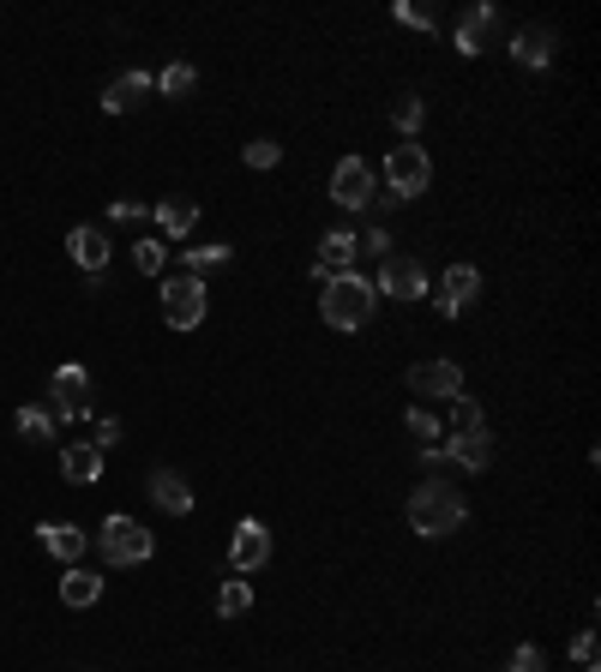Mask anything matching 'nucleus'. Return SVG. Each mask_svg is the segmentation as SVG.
<instances>
[{
	"instance_id": "obj_1",
	"label": "nucleus",
	"mask_w": 601,
	"mask_h": 672,
	"mask_svg": "<svg viewBox=\"0 0 601 672\" xmlns=\"http://www.w3.org/2000/svg\"><path fill=\"white\" fill-rule=\"evenodd\" d=\"M470 522V499H463L451 480H421L415 492H409V529L427 534V541H439V534L463 529Z\"/></svg>"
},
{
	"instance_id": "obj_2",
	"label": "nucleus",
	"mask_w": 601,
	"mask_h": 672,
	"mask_svg": "<svg viewBox=\"0 0 601 672\" xmlns=\"http://www.w3.org/2000/svg\"><path fill=\"white\" fill-rule=\"evenodd\" d=\"M373 307H380V288L367 283V276L343 271V276H325V295H319V319L331 331H361L373 324Z\"/></svg>"
},
{
	"instance_id": "obj_3",
	"label": "nucleus",
	"mask_w": 601,
	"mask_h": 672,
	"mask_svg": "<svg viewBox=\"0 0 601 672\" xmlns=\"http://www.w3.org/2000/svg\"><path fill=\"white\" fill-rule=\"evenodd\" d=\"M385 193L397 198V205H409V198H421L433 186V163H427V151L421 144H397L392 156H385Z\"/></svg>"
},
{
	"instance_id": "obj_4",
	"label": "nucleus",
	"mask_w": 601,
	"mask_h": 672,
	"mask_svg": "<svg viewBox=\"0 0 601 672\" xmlns=\"http://www.w3.org/2000/svg\"><path fill=\"white\" fill-rule=\"evenodd\" d=\"M97 553H103L108 565H144V558L157 553V534L132 517H108L103 529H97Z\"/></svg>"
},
{
	"instance_id": "obj_5",
	"label": "nucleus",
	"mask_w": 601,
	"mask_h": 672,
	"mask_svg": "<svg viewBox=\"0 0 601 672\" xmlns=\"http://www.w3.org/2000/svg\"><path fill=\"white\" fill-rule=\"evenodd\" d=\"M163 319L175 331H199L205 324V283L199 276H163Z\"/></svg>"
},
{
	"instance_id": "obj_6",
	"label": "nucleus",
	"mask_w": 601,
	"mask_h": 672,
	"mask_svg": "<svg viewBox=\"0 0 601 672\" xmlns=\"http://www.w3.org/2000/svg\"><path fill=\"white\" fill-rule=\"evenodd\" d=\"M49 397H54V421H73L79 427L85 414H91V373L85 366H61L49 378Z\"/></svg>"
},
{
	"instance_id": "obj_7",
	"label": "nucleus",
	"mask_w": 601,
	"mask_h": 672,
	"mask_svg": "<svg viewBox=\"0 0 601 672\" xmlns=\"http://www.w3.org/2000/svg\"><path fill=\"white\" fill-rule=\"evenodd\" d=\"M265 558H271V529H265L259 517H241L235 541H229V577H253Z\"/></svg>"
},
{
	"instance_id": "obj_8",
	"label": "nucleus",
	"mask_w": 601,
	"mask_h": 672,
	"mask_svg": "<svg viewBox=\"0 0 601 672\" xmlns=\"http://www.w3.org/2000/svg\"><path fill=\"white\" fill-rule=\"evenodd\" d=\"M331 198H337L343 210L373 205V163H367V156H343V163L331 168Z\"/></svg>"
},
{
	"instance_id": "obj_9",
	"label": "nucleus",
	"mask_w": 601,
	"mask_h": 672,
	"mask_svg": "<svg viewBox=\"0 0 601 672\" xmlns=\"http://www.w3.org/2000/svg\"><path fill=\"white\" fill-rule=\"evenodd\" d=\"M380 295H392V300H421L427 295V271H421V259H409V253H392V259L380 264Z\"/></svg>"
},
{
	"instance_id": "obj_10",
	"label": "nucleus",
	"mask_w": 601,
	"mask_h": 672,
	"mask_svg": "<svg viewBox=\"0 0 601 672\" xmlns=\"http://www.w3.org/2000/svg\"><path fill=\"white\" fill-rule=\"evenodd\" d=\"M66 253H73V264H79L91 283H103V271H108V234L97 229V222H79V229L66 234Z\"/></svg>"
},
{
	"instance_id": "obj_11",
	"label": "nucleus",
	"mask_w": 601,
	"mask_h": 672,
	"mask_svg": "<svg viewBox=\"0 0 601 672\" xmlns=\"http://www.w3.org/2000/svg\"><path fill=\"white\" fill-rule=\"evenodd\" d=\"M409 385H415V397H463V366L458 361H415L409 366Z\"/></svg>"
},
{
	"instance_id": "obj_12",
	"label": "nucleus",
	"mask_w": 601,
	"mask_h": 672,
	"mask_svg": "<svg viewBox=\"0 0 601 672\" xmlns=\"http://www.w3.org/2000/svg\"><path fill=\"white\" fill-rule=\"evenodd\" d=\"M475 295H482V271H475V264H451V271H445V283H439V295H433V307H439L445 319H458Z\"/></svg>"
},
{
	"instance_id": "obj_13",
	"label": "nucleus",
	"mask_w": 601,
	"mask_h": 672,
	"mask_svg": "<svg viewBox=\"0 0 601 672\" xmlns=\"http://www.w3.org/2000/svg\"><path fill=\"white\" fill-rule=\"evenodd\" d=\"M494 37H499V7H487V0H475L470 13L458 18V54H470V61H475V54H482Z\"/></svg>"
},
{
	"instance_id": "obj_14",
	"label": "nucleus",
	"mask_w": 601,
	"mask_h": 672,
	"mask_svg": "<svg viewBox=\"0 0 601 672\" xmlns=\"http://www.w3.org/2000/svg\"><path fill=\"white\" fill-rule=\"evenodd\" d=\"M355 259H361V241H355V229H325V241H319V271L325 276H343L355 271Z\"/></svg>"
},
{
	"instance_id": "obj_15",
	"label": "nucleus",
	"mask_w": 601,
	"mask_h": 672,
	"mask_svg": "<svg viewBox=\"0 0 601 672\" xmlns=\"http://www.w3.org/2000/svg\"><path fill=\"white\" fill-rule=\"evenodd\" d=\"M144 96H151V73H139V66H132V73L108 78V91H103V108H108V115H132V108L144 103Z\"/></svg>"
},
{
	"instance_id": "obj_16",
	"label": "nucleus",
	"mask_w": 601,
	"mask_h": 672,
	"mask_svg": "<svg viewBox=\"0 0 601 672\" xmlns=\"http://www.w3.org/2000/svg\"><path fill=\"white\" fill-rule=\"evenodd\" d=\"M445 463H463V468H487V463H494V439H487V427L445 432Z\"/></svg>"
},
{
	"instance_id": "obj_17",
	"label": "nucleus",
	"mask_w": 601,
	"mask_h": 672,
	"mask_svg": "<svg viewBox=\"0 0 601 672\" xmlns=\"http://www.w3.org/2000/svg\"><path fill=\"white\" fill-rule=\"evenodd\" d=\"M37 541L49 546V558H61V565H85V529L79 522H42Z\"/></svg>"
},
{
	"instance_id": "obj_18",
	"label": "nucleus",
	"mask_w": 601,
	"mask_h": 672,
	"mask_svg": "<svg viewBox=\"0 0 601 672\" xmlns=\"http://www.w3.org/2000/svg\"><path fill=\"white\" fill-rule=\"evenodd\" d=\"M511 61L529 66V73H541V66L553 61V30L548 25H523L517 37H511Z\"/></svg>"
},
{
	"instance_id": "obj_19",
	"label": "nucleus",
	"mask_w": 601,
	"mask_h": 672,
	"mask_svg": "<svg viewBox=\"0 0 601 672\" xmlns=\"http://www.w3.org/2000/svg\"><path fill=\"white\" fill-rule=\"evenodd\" d=\"M151 499H157V511H169V517L193 511V487H187L175 468H151Z\"/></svg>"
},
{
	"instance_id": "obj_20",
	"label": "nucleus",
	"mask_w": 601,
	"mask_h": 672,
	"mask_svg": "<svg viewBox=\"0 0 601 672\" xmlns=\"http://www.w3.org/2000/svg\"><path fill=\"white\" fill-rule=\"evenodd\" d=\"M61 480H73V487H97L103 480V451H91V444H66L61 451Z\"/></svg>"
},
{
	"instance_id": "obj_21",
	"label": "nucleus",
	"mask_w": 601,
	"mask_h": 672,
	"mask_svg": "<svg viewBox=\"0 0 601 672\" xmlns=\"http://www.w3.org/2000/svg\"><path fill=\"white\" fill-rule=\"evenodd\" d=\"M61 600H66V607H97V600H103V577H97L91 565H66Z\"/></svg>"
},
{
	"instance_id": "obj_22",
	"label": "nucleus",
	"mask_w": 601,
	"mask_h": 672,
	"mask_svg": "<svg viewBox=\"0 0 601 672\" xmlns=\"http://www.w3.org/2000/svg\"><path fill=\"white\" fill-rule=\"evenodd\" d=\"M151 217H157L163 241H187V234H193V222H199V205H193V198H163Z\"/></svg>"
},
{
	"instance_id": "obj_23",
	"label": "nucleus",
	"mask_w": 601,
	"mask_h": 672,
	"mask_svg": "<svg viewBox=\"0 0 601 672\" xmlns=\"http://www.w3.org/2000/svg\"><path fill=\"white\" fill-rule=\"evenodd\" d=\"M151 85H157L163 96H175V103H187V96L199 91V73H193V66H187V61H169V66H163L157 78H151Z\"/></svg>"
},
{
	"instance_id": "obj_24",
	"label": "nucleus",
	"mask_w": 601,
	"mask_h": 672,
	"mask_svg": "<svg viewBox=\"0 0 601 672\" xmlns=\"http://www.w3.org/2000/svg\"><path fill=\"white\" fill-rule=\"evenodd\" d=\"M181 264H187L181 276H199V283H205V271L229 264V241H217V246H187V253H181Z\"/></svg>"
},
{
	"instance_id": "obj_25",
	"label": "nucleus",
	"mask_w": 601,
	"mask_h": 672,
	"mask_svg": "<svg viewBox=\"0 0 601 672\" xmlns=\"http://www.w3.org/2000/svg\"><path fill=\"white\" fill-rule=\"evenodd\" d=\"M217 612H222V619H247V612H253L247 577H229V582H222V589H217Z\"/></svg>"
},
{
	"instance_id": "obj_26",
	"label": "nucleus",
	"mask_w": 601,
	"mask_h": 672,
	"mask_svg": "<svg viewBox=\"0 0 601 672\" xmlns=\"http://www.w3.org/2000/svg\"><path fill=\"white\" fill-rule=\"evenodd\" d=\"M421 120H427V103H421L415 91H409V96H397V103H392V127L404 132V139H415V132H421Z\"/></svg>"
},
{
	"instance_id": "obj_27",
	"label": "nucleus",
	"mask_w": 601,
	"mask_h": 672,
	"mask_svg": "<svg viewBox=\"0 0 601 672\" xmlns=\"http://www.w3.org/2000/svg\"><path fill=\"white\" fill-rule=\"evenodd\" d=\"M132 264H139L144 276H163V264H169V246H163V241H132Z\"/></svg>"
},
{
	"instance_id": "obj_28",
	"label": "nucleus",
	"mask_w": 601,
	"mask_h": 672,
	"mask_svg": "<svg viewBox=\"0 0 601 672\" xmlns=\"http://www.w3.org/2000/svg\"><path fill=\"white\" fill-rule=\"evenodd\" d=\"M18 432L42 444V439L54 432V409H37V402H30V409H18Z\"/></svg>"
},
{
	"instance_id": "obj_29",
	"label": "nucleus",
	"mask_w": 601,
	"mask_h": 672,
	"mask_svg": "<svg viewBox=\"0 0 601 672\" xmlns=\"http://www.w3.org/2000/svg\"><path fill=\"white\" fill-rule=\"evenodd\" d=\"M85 444H91V451H115V444H120V421H115V414H97L91 432H85Z\"/></svg>"
},
{
	"instance_id": "obj_30",
	"label": "nucleus",
	"mask_w": 601,
	"mask_h": 672,
	"mask_svg": "<svg viewBox=\"0 0 601 672\" xmlns=\"http://www.w3.org/2000/svg\"><path fill=\"white\" fill-rule=\"evenodd\" d=\"M241 156H247V168H277V163H283V144H277V139H253Z\"/></svg>"
},
{
	"instance_id": "obj_31",
	"label": "nucleus",
	"mask_w": 601,
	"mask_h": 672,
	"mask_svg": "<svg viewBox=\"0 0 601 672\" xmlns=\"http://www.w3.org/2000/svg\"><path fill=\"white\" fill-rule=\"evenodd\" d=\"M475 427H487L482 409H475L470 397H458V402H451V427H445V432H475Z\"/></svg>"
},
{
	"instance_id": "obj_32",
	"label": "nucleus",
	"mask_w": 601,
	"mask_h": 672,
	"mask_svg": "<svg viewBox=\"0 0 601 672\" xmlns=\"http://www.w3.org/2000/svg\"><path fill=\"white\" fill-rule=\"evenodd\" d=\"M409 432H415L421 444H439V432H445V427H439V421H433V414L415 402V409H409Z\"/></svg>"
},
{
	"instance_id": "obj_33",
	"label": "nucleus",
	"mask_w": 601,
	"mask_h": 672,
	"mask_svg": "<svg viewBox=\"0 0 601 672\" xmlns=\"http://www.w3.org/2000/svg\"><path fill=\"white\" fill-rule=\"evenodd\" d=\"M392 18H397V25H409V30H433V13H427V7H409V0H397Z\"/></svg>"
},
{
	"instance_id": "obj_34",
	"label": "nucleus",
	"mask_w": 601,
	"mask_h": 672,
	"mask_svg": "<svg viewBox=\"0 0 601 672\" xmlns=\"http://www.w3.org/2000/svg\"><path fill=\"white\" fill-rule=\"evenodd\" d=\"M511 672H548V655H541L536 643H517V655H511Z\"/></svg>"
},
{
	"instance_id": "obj_35",
	"label": "nucleus",
	"mask_w": 601,
	"mask_h": 672,
	"mask_svg": "<svg viewBox=\"0 0 601 672\" xmlns=\"http://www.w3.org/2000/svg\"><path fill=\"white\" fill-rule=\"evenodd\" d=\"M361 241V253H380V259H392V234L380 229V222H367V234H355Z\"/></svg>"
},
{
	"instance_id": "obj_36",
	"label": "nucleus",
	"mask_w": 601,
	"mask_h": 672,
	"mask_svg": "<svg viewBox=\"0 0 601 672\" xmlns=\"http://www.w3.org/2000/svg\"><path fill=\"white\" fill-rule=\"evenodd\" d=\"M572 660H577V667H596V631H577V643H572Z\"/></svg>"
},
{
	"instance_id": "obj_37",
	"label": "nucleus",
	"mask_w": 601,
	"mask_h": 672,
	"mask_svg": "<svg viewBox=\"0 0 601 672\" xmlns=\"http://www.w3.org/2000/svg\"><path fill=\"white\" fill-rule=\"evenodd\" d=\"M108 217H115V222H139L144 205H132V198H115V205H108Z\"/></svg>"
},
{
	"instance_id": "obj_38",
	"label": "nucleus",
	"mask_w": 601,
	"mask_h": 672,
	"mask_svg": "<svg viewBox=\"0 0 601 672\" xmlns=\"http://www.w3.org/2000/svg\"><path fill=\"white\" fill-rule=\"evenodd\" d=\"M421 463H427V468H445V444H421Z\"/></svg>"
},
{
	"instance_id": "obj_39",
	"label": "nucleus",
	"mask_w": 601,
	"mask_h": 672,
	"mask_svg": "<svg viewBox=\"0 0 601 672\" xmlns=\"http://www.w3.org/2000/svg\"><path fill=\"white\" fill-rule=\"evenodd\" d=\"M584 672H596V667H584Z\"/></svg>"
}]
</instances>
